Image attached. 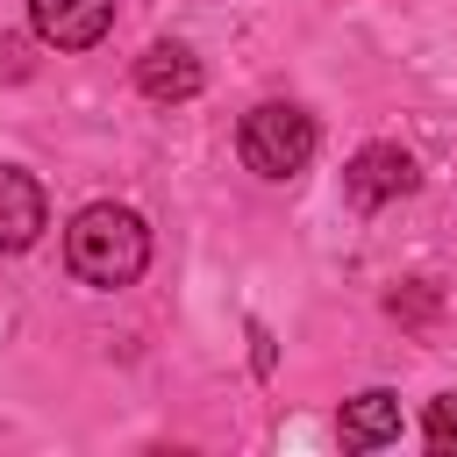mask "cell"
<instances>
[{"label": "cell", "mask_w": 457, "mask_h": 457, "mask_svg": "<svg viewBox=\"0 0 457 457\" xmlns=\"http://www.w3.org/2000/svg\"><path fill=\"white\" fill-rule=\"evenodd\" d=\"M64 264H71V278H86V286H100V293L136 286L143 264H150V228H143V214H136V207H114V200L79 207L71 228H64Z\"/></svg>", "instance_id": "obj_1"}, {"label": "cell", "mask_w": 457, "mask_h": 457, "mask_svg": "<svg viewBox=\"0 0 457 457\" xmlns=\"http://www.w3.org/2000/svg\"><path fill=\"white\" fill-rule=\"evenodd\" d=\"M314 114L307 107H293V100H264V107H250L243 114V129H236V150H243V164L257 171V179H300L307 171V157H314Z\"/></svg>", "instance_id": "obj_2"}, {"label": "cell", "mask_w": 457, "mask_h": 457, "mask_svg": "<svg viewBox=\"0 0 457 457\" xmlns=\"http://www.w3.org/2000/svg\"><path fill=\"white\" fill-rule=\"evenodd\" d=\"M414 157L400 150V143H364L357 157H350V171H343V193H350V207H386V200H400V193H414Z\"/></svg>", "instance_id": "obj_3"}, {"label": "cell", "mask_w": 457, "mask_h": 457, "mask_svg": "<svg viewBox=\"0 0 457 457\" xmlns=\"http://www.w3.org/2000/svg\"><path fill=\"white\" fill-rule=\"evenodd\" d=\"M29 29L50 50H93L114 29V0H29Z\"/></svg>", "instance_id": "obj_4"}, {"label": "cell", "mask_w": 457, "mask_h": 457, "mask_svg": "<svg viewBox=\"0 0 457 457\" xmlns=\"http://www.w3.org/2000/svg\"><path fill=\"white\" fill-rule=\"evenodd\" d=\"M136 86H143V100L171 107V100H193V93L207 86V71H200V57H193L186 43H150V50L136 57Z\"/></svg>", "instance_id": "obj_5"}, {"label": "cell", "mask_w": 457, "mask_h": 457, "mask_svg": "<svg viewBox=\"0 0 457 457\" xmlns=\"http://www.w3.org/2000/svg\"><path fill=\"white\" fill-rule=\"evenodd\" d=\"M50 207H43V186L14 164H0V250H29L43 236Z\"/></svg>", "instance_id": "obj_6"}, {"label": "cell", "mask_w": 457, "mask_h": 457, "mask_svg": "<svg viewBox=\"0 0 457 457\" xmlns=\"http://www.w3.org/2000/svg\"><path fill=\"white\" fill-rule=\"evenodd\" d=\"M386 443H400V400L378 386L343 400V450H386Z\"/></svg>", "instance_id": "obj_7"}, {"label": "cell", "mask_w": 457, "mask_h": 457, "mask_svg": "<svg viewBox=\"0 0 457 457\" xmlns=\"http://www.w3.org/2000/svg\"><path fill=\"white\" fill-rule=\"evenodd\" d=\"M421 436H428V450H450V443H457V393L428 400V414H421Z\"/></svg>", "instance_id": "obj_8"}]
</instances>
